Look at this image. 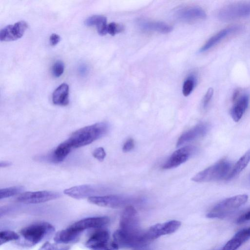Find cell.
Wrapping results in <instances>:
<instances>
[{"instance_id":"cell-34","label":"cell","mask_w":250,"mask_h":250,"mask_svg":"<svg viewBox=\"0 0 250 250\" xmlns=\"http://www.w3.org/2000/svg\"><path fill=\"white\" fill-rule=\"evenodd\" d=\"M213 95V89L209 88L205 94L202 101V106L205 109L208 106Z\"/></svg>"},{"instance_id":"cell-28","label":"cell","mask_w":250,"mask_h":250,"mask_svg":"<svg viewBox=\"0 0 250 250\" xmlns=\"http://www.w3.org/2000/svg\"><path fill=\"white\" fill-rule=\"evenodd\" d=\"M196 79L194 75L189 76L184 82L182 93L184 96H188L192 91L195 85Z\"/></svg>"},{"instance_id":"cell-39","label":"cell","mask_w":250,"mask_h":250,"mask_svg":"<svg viewBox=\"0 0 250 250\" xmlns=\"http://www.w3.org/2000/svg\"><path fill=\"white\" fill-rule=\"evenodd\" d=\"M12 165V163L11 162L4 161H1L0 162V167H5L9 166H10Z\"/></svg>"},{"instance_id":"cell-24","label":"cell","mask_w":250,"mask_h":250,"mask_svg":"<svg viewBox=\"0 0 250 250\" xmlns=\"http://www.w3.org/2000/svg\"><path fill=\"white\" fill-rule=\"evenodd\" d=\"M250 238L246 229L241 230L226 243L222 250H236Z\"/></svg>"},{"instance_id":"cell-36","label":"cell","mask_w":250,"mask_h":250,"mask_svg":"<svg viewBox=\"0 0 250 250\" xmlns=\"http://www.w3.org/2000/svg\"><path fill=\"white\" fill-rule=\"evenodd\" d=\"M249 220H250V210L241 215L238 218L236 222L237 223L240 224Z\"/></svg>"},{"instance_id":"cell-6","label":"cell","mask_w":250,"mask_h":250,"mask_svg":"<svg viewBox=\"0 0 250 250\" xmlns=\"http://www.w3.org/2000/svg\"><path fill=\"white\" fill-rule=\"evenodd\" d=\"M113 238V241L118 246L119 248L135 247L146 243L144 232L132 233L120 229L114 232Z\"/></svg>"},{"instance_id":"cell-27","label":"cell","mask_w":250,"mask_h":250,"mask_svg":"<svg viewBox=\"0 0 250 250\" xmlns=\"http://www.w3.org/2000/svg\"><path fill=\"white\" fill-rule=\"evenodd\" d=\"M23 189L22 186H14L0 189V199L13 196L21 192Z\"/></svg>"},{"instance_id":"cell-30","label":"cell","mask_w":250,"mask_h":250,"mask_svg":"<svg viewBox=\"0 0 250 250\" xmlns=\"http://www.w3.org/2000/svg\"><path fill=\"white\" fill-rule=\"evenodd\" d=\"M107 33L111 36H115L123 32L125 30V26L122 23L111 22L107 24Z\"/></svg>"},{"instance_id":"cell-11","label":"cell","mask_w":250,"mask_h":250,"mask_svg":"<svg viewBox=\"0 0 250 250\" xmlns=\"http://www.w3.org/2000/svg\"><path fill=\"white\" fill-rule=\"evenodd\" d=\"M109 221V218L107 216L88 217L79 220L69 227L74 231L81 233L87 229L100 228L106 226Z\"/></svg>"},{"instance_id":"cell-13","label":"cell","mask_w":250,"mask_h":250,"mask_svg":"<svg viewBox=\"0 0 250 250\" xmlns=\"http://www.w3.org/2000/svg\"><path fill=\"white\" fill-rule=\"evenodd\" d=\"M194 148L190 146H184L175 151L162 167L164 169H171L186 162L190 156Z\"/></svg>"},{"instance_id":"cell-2","label":"cell","mask_w":250,"mask_h":250,"mask_svg":"<svg viewBox=\"0 0 250 250\" xmlns=\"http://www.w3.org/2000/svg\"><path fill=\"white\" fill-rule=\"evenodd\" d=\"M230 168V164L226 159H222L213 165L197 173L191 180L195 182H208L218 181L226 178Z\"/></svg>"},{"instance_id":"cell-17","label":"cell","mask_w":250,"mask_h":250,"mask_svg":"<svg viewBox=\"0 0 250 250\" xmlns=\"http://www.w3.org/2000/svg\"><path fill=\"white\" fill-rule=\"evenodd\" d=\"M100 190L98 187L91 185L74 186L65 189L63 192L72 198L80 199L94 196Z\"/></svg>"},{"instance_id":"cell-23","label":"cell","mask_w":250,"mask_h":250,"mask_svg":"<svg viewBox=\"0 0 250 250\" xmlns=\"http://www.w3.org/2000/svg\"><path fill=\"white\" fill-rule=\"evenodd\" d=\"M87 26H96L98 34L104 36L107 33L106 18L102 15H93L88 17L84 21Z\"/></svg>"},{"instance_id":"cell-15","label":"cell","mask_w":250,"mask_h":250,"mask_svg":"<svg viewBox=\"0 0 250 250\" xmlns=\"http://www.w3.org/2000/svg\"><path fill=\"white\" fill-rule=\"evenodd\" d=\"M109 233L104 229H99L88 239L85 246L91 250H105L108 246Z\"/></svg>"},{"instance_id":"cell-32","label":"cell","mask_w":250,"mask_h":250,"mask_svg":"<svg viewBox=\"0 0 250 250\" xmlns=\"http://www.w3.org/2000/svg\"><path fill=\"white\" fill-rule=\"evenodd\" d=\"M64 64L61 61H58L55 62L53 65L52 72L54 76L59 77L64 71Z\"/></svg>"},{"instance_id":"cell-8","label":"cell","mask_w":250,"mask_h":250,"mask_svg":"<svg viewBox=\"0 0 250 250\" xmlns=\"http://www.w3.org/2000/svg\"><path fill=\"white\" fill-rule=\"evenodd\" d=\"M181 225V222L178 220H171L164 223L154 225L145 232L146 241V242L162 235L172 233L178 230Z\"/></svg>"},{"instance_id":"cell-4","label":"cell","mask_w":250,"mask_h":250,"mask_svg":"<svg viewBox=\"0 0 250 250\" xmlns=\"http://www.w3.org/2000/svg\"><path fill=\"white\" fill-rule=\"evenodd\" d=\"M248 199L246 194H240L227 198L216 205L207 214L208 218H223L228 212L245 204Z\"/></svg>"},{"instance_id":"cell-3","label":"cell","mask_w":250,"mask_h":250,"mask_svg":"<svg viewBox=\"0 0 250 250\" xmlns=\"http://www.w3.org/2000/svg\"><path fill=\"white\" fill-rule=\"evenodd\" d=\"M55 228L47 222L37 223L28 226L20 231V233L25 241L32 246L41 242L47 235L53 233Z\"/></svg>"},{"instance_id":"cell-22","label":"cell","mask_w":250,"mask_h":250,"mask_svg":"<svg viewBox=\"0 0 250 250\" xmlns=\"http://www.w3.org/2000/svg\"><path fill=\"white\" fill-rule=\"evenodd\" d=\"M52 102L54 104L66 106L69 104V86L63 83L60 85L53 92Z\"/></svg>"},{"instance_id":"cell-16","label":"cell","mask_w":250,"mask_h":250,"mask_svg":"<svg viewBox=\"0 0 250 250\" xmlns=\"http://www.w3.org/2000/svg\"><path fill=\"white\" fill-rule=\"evenodd\" d=\"M209 128V125L207 123L198 124L179 137L176 143V147H179L188 142L204 136Z\"/></svg>"},{"instance_id":"cell-7","label":"cell","mask_w":250,"mask_h":250,"mask_svg":"<svg viewBox=\"0 0 250 250\" xmlns=\"http://www.w3.org/2000/svg\"><path fill=\"white\" fill-rule=\"evenodd\" d=\"M120 229L129 233L142 232L139 227L137 211L133 206L126 207L123 211L120 220Z\"/></svg>"},{"instance_id":"cell-9","label":"cell","mask_w":250,"mask_h":250,"mask_svg":"<svg viewBox=\"0 0 250 250\" xmlns=\"http://www.w3.org/2000/svg\"><path fill=\"white\" fill-rule=\"evenodd\" d=\"M61 194L53 191H27L21 193L17 200L26 204H40L59 198Z\"/></svg>"},{"instance_id":"cell-10","label":"cell","mask_w":250,"mask_h":250,"mask_svg":"<svg viewBox=\"0 0 250 250\" xmlns=\"http://www.w3.org/2000/svg\"><path fill=\"white\" fill-rule=\"evenodd\" d=\"M28 27L27 23L23 21L8 25L0 31V40L4 42L16 41L23 35Z\"/></svg>"},{"instance_id":"cell-21","label":"cell","mask_w":250,"mask_h":250,"mask_svg":"<svg viewBox=\"0 0 250 250\" xmlns=\"http://www.w3.org/2000/svg\"><path fill=\"white\" fill-rule=\"evenodd\" d=\"M80 234L81 233L74 231L68 227L58 232L54 237V240L59 244L75 243L78 241Z\"/></svg>"},{"instance_id":"cell-26","label":"cell","mask_w":250,"mask_h":250,"mask_svg":"<svg viewBox=\"0 0 250 250\" xmlns=\"http://www.w3.org/2000/svg\"><path fill=\"white\" fill-rule=\"evenodd\" d=\"M73 149L67 140L60 144L54 150L52 160L55 162H61L64 160Z\"/></svg>"},{"instance_id":"cell-35","label":"cell","mask_w":250,"mask_h":250,"mask_svg":"<svg viewBox=\"0 0 250 250\" xmlns=\"http://www.w3.org/2000/svg\"><path fill=\"white\" fill-rule=\"evenodd\" d=\"M134 147V140L132 138H129L124 144L122 150L124 152H128L131 151Z\"/></svg>"},{"instance_id":"cell-29","label":"cell","mask_w":250,"mask_h":250,"mask_svg":"<svg viewBox=\"0 0 250 250\" xmlns=\"http://www.w3.org/2000/svg\"><path fill=\"white\" fill-rule=\"evenodd\" d=\"M19 235L11 230H4L0 232V245L1 246L9 241L19 239Z\"/></svg>"},{"instance_id":"cell-25","label":"cell","mask_w":250,"mask_h":250,"mask_svg":"<svg viewBox=\"0 0 250 250\" xmlns=\"http://www.w3.org/2000/svg\"><path fill=\"white\" fill-rule=\"evenodd\" d=\"M250 162V149L247 150L238 160L231 170L229 173L226 179L227 180H230L236 176L247 167Z\"/></svg>"},{"instance_id":"cell-14","label":"cell","mask_w":250,"mask_h":250,"mask_svg":"<svg viewBox=\"0 0 250 250\" xmlns=\"http://www.w3.org/2000/svg\"><path fill=\"white\" fill-rule=\"evenodd\" d=\"M88 202L98 206L116 208L121 207L126 202V199L117 195L94 196L88 198Z\"/></svg>"},{"instance_id":"cell-33","label":"cell","mask_w":250,"mask_h":250,"mask_svg":"<svg viewBox=\"0 0 250 250\" xmlns=\"http://www.w3.org/2000/svg\"><path fill=\"white\" fill-rule=\"evenodd\" d=\"M92 155L98 161L102 162L106 156V153L103 147H99L93 151Z\"/></svg>"},{"instance_id":"cell-1","label":"cell","mask_w":250,"mask_h":250,"mask_svg":"<svg viewBox=\"0 0 250 250\" xmlns=\"http://www.w3.org/2000/svg\"><path fill=\"white\" fill-rule=\"evenodd\" d=\"M108 129V125L106 123H97L75 131L67 140L73 148L83 146L103 137L106 133Z\"/></svg>"},{"instance_id":"cell-38","label":"cell","mask_w":250,"mask_h":250,"mask_svg":"<svg viewBox=\"0 0 250 250\" xmlns=\"http://www.w3.org/2000/svg\"><path fill=\"white\" fill-rule=\"evenodd\" d=\"M119 249L118 246L112 241L105 250H119Z\"/></svg>"},{"instance_id":"cell-18","label":"cell","mask_w":250,"mask_h":250,"mask_svg":"<svg viewBox=\"0 0 250 250\" xmlns=\"http://www.w3.org/2000/svg\"><path fill=\"white\" fill-rule=\"evenodd\" d=\"M176 16L181 20L191 21L204 19L207 15L205 11L198 6L183 7L176 11Z\"/></svg>"},{"instance_id":"cell-40","label":"cell","mask_w":250,"mask_h":250,"mask_svg":"<svg viewBox=\"0 0 250 250\" xmlns=\"http://www.w3.org/2000/svg\"><path fill=\"white\" fill-rule=\"evenodd\" d=\"M247 229H248V231L249 233H250V228H249Z\"/></svg>"},{"instance_id":"cell-12","label":"cell","mask_w":250,"mask_h":250,"mask_svg":"<svg viewBox=\"0 0 250 250\" xmlns=\"http://www.w3.org/2000/svg\"><path fill=\"white\" fill-rule=\"evenodd\" d=\"M244 27L240 25H234L222 29L210 38L200 49L199 52L203 53L209 50L219 43L227 37L238 33L243 30Z\"/></svg>"},{"instance_id":"cell-31","label":"cell","mask_w":250,"mask_h":250,"mask_svg":"<svg viewBox=\"0 0 250 250\" xmlns=\"http://www.w3.org/2000/svg\"><path fill=\"white\" fill-rule=\"evenodd\" d=\"M57 243L46 242L44 243L39 250H69L70 247L66 246H59Z\"/></svg>"},{"instance_id":"cell-20","label":"cell","mask_w":250,"mask_h":250,"mask_svg":"<svg viewBox=\"0 0 250 250\" xmlns=\"http://www.w3.org/2000/svg\"><path fill=\"white\" fill-rule=\"evenodd\" d=\"M235 103L232 106L230 114L233 120L238 122L242 117L249 104V96L244 93L235 101Z\"/></svg>"},{"instance_id":"cell-37","label":"cell","mask_w":250,"mask_h":250,"mask_svg":"<svg viewBox=\"0 0 250 250\" xmlns=\"http://www.w3.org/2000/svg\"><path fill=\"white\" fill-rule=\"evenodd\" d=\"M49 40L50 44L54 46L59 42L61 38L59 35L53 33L50 36Z\"/></svg>"},{"instance_id":"cell-5","label":"cell","mask_w":250,"mask_h":250,"mask_svg":"<svg viewBox=\"0 0 250 250\" xmlns=\"http://www.w3.org/2000/svg\"><path fill=\"white\" fill-rule=\"evenodd\" d=\"M217 16L224 21L233 20L250 16V2L226 5L220 9Z\"/></svg>"},{"instance_id":"cell-19","label":"cell","mask_w":250,"mask_h":250,"mask_svg":"<svg viewBox=\"0 0 250 250\" xmlns=\"http://www.w3.org/2000/svg\"><path fill=\"white\" fill-rule=\"evenodd\" d=\"M137 23L140 28L145 31H155L162 34H167L173 30L171 26L162 21L142 19L139 20Z\"/></svg>"}]
</instances>
